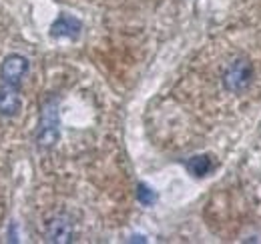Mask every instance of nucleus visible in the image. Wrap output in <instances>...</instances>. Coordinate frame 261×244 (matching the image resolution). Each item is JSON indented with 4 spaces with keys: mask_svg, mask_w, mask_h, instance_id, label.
Listing matches in <instances>:
<instances>
[{
    "mask_svg": "<svg viewBox=\"0 0 261 244\" xmlns=\"http://www.w3.org/2000/svg\"><path fill=\"white\" fill-rule=\"evenodd\" d=\"M251 78H253V66L251 62L245 60V58H237L227 66V70L223 72V86L229 92H241L245 90L249 84H251Z\"/></svg>",
    "mask_w": 261,
    "mask_h": 244,
    "instance_id": "nucleus-1",
    "label": "nucleus"
},
{
    "mask_svg": "<svg viewBox=\"0 0 261 244\" xmlns=\"http://www.w3.org/2000/svg\"><path fill=\"white\" fill-rule=\"evenodd\" d=\"M29 68H31L29 58H24L22 54H10V56L4 58L2 66H0V78H2L4 84L20 86Z\"/></svg>",
    "mask_w": 261,
    "mask_h": 244,
    "instance_id": "nucleus-2",
    "label": "nucleus"
},
{
    "mask_svg": "<svg viewBox=\"0 0 261 244\" xmlns=\"http://www.w3.org/2000/svg\"><path fill=\"white\" fill-rule=\"evenodd\" d=\"M36 140H38V144L42 148H48L59 140V118H57V112L53 108H44Z\"/></svg>",
    "mask_w": 261,
    "mask_h": 244,
    "instance_id": "nucleus-3",
    "label": "nucleus"
},
{
    "mask_svg": "<svg viewBox=\"0 0 261 244\" xmlns=\"http://www.w3.org/2000/svg\"><path fill=\"white\" fill-rule=\"evenodd\" d=\"M20 86H10V84H4L0 86V114L10 118L14 116L18 110H20Z\"/></svg>",
    "mask_w": 261,
    "mask_h": 244,
    "instance_id": "nucleus-4",
    "label": "nucleus"
},
{
    "mask_svg": "<svg viewBox=\"0 0 261 244\" xmlns=\"http://www.w3.org/2000/svg\"><path fill=\"white\" fill-rule=\"evenodd\" d=\"M81 30H83V24H81L79 18H74L70 14H61L50 26V36H55V38H63V36L76 38L81 34Z\"/></svg>",
    "mask_w": 261,
    "mask_h": 244,
    "instance_id": "nucleus-5",
    "label": "nucleus"
},
{
    "mask_svg": "<svg viewBox=\"0 0 261 244\" xmlns=\"http://www.w3.org/2000/svg\"><path fill=\"white\" fill-rule=\"evenodd\" d=\"M46 240L48 242H70L72 240V224L65 216H57L46 226Z\"/></svg>",
    "mask_w": 261,
    "mask_h": 244,
    "instance_id": "nucleus-6",
    "label": "nucleus"
},
{
    "mask_svg": "<svg viewBox=\"0 0 261 244\" xmlns=\"http://www.w3.org/2000/svg\"><path fill=\"white\" fill-rule=\"evenodd\" d=\"M215 168V160L209 156V154H197V156H191L187 160V170L197 176V178H203L207 176L211 170Z\"/></svg>",
    "mask_w": 261,
    "mask_h": 244,
    "instance_id": "nucleus-7",
    "label": "nucleus"
},
{
    "mask_svg": "<svg viewBox=\"0 0 261 244\" xmlns=\"http://www.w3.org/2000/svg\"><path fill=\"white\" fill-rule=\"evenodd\" d=\"M137 200H139L143 206H151V204L157 200V194H155L153 188H149L147 184L141 182L137 186Z\"/></svg>",
    "mask_w": 261,
    "mask_h": 244,
    "instance_id": "nucleus-8",
    "label": "nucleus"
}]
</instances>
